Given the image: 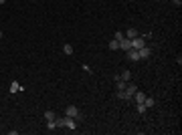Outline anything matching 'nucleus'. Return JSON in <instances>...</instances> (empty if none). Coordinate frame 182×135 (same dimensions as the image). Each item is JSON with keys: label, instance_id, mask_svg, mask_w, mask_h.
Wrapping results in <instances>:
<instances>
[{"label": "nucleus", "instance_id": "obj_22", "mask_svg": "<svg viewBox=\"0 0 182 135\" xmlns=\"http://www.w3.org/2000/svg\"><path fill=\"white\" fill-rule=\"evenodd\" d=\"M0 38H2V30H0Z\"/></svg>", "mask_w": 182, "mask_h": 135}, {"label": "nucleus", "instance_id": "obj_15", "mask_svg": "<svg viewBox=\"0 0 182 135\" xmlns=\"http://www.w3.org/2000/svg\"><path fill=\"white\" fill-rule=\"evenodd\" d=\"M116 83H118V91H124V89H126V85H128V83H126V81H122V79H118Z\"/></svg>", "mask_w": 182, "mask_h": 135}, {"label": "nucleus", "instance_id": "obj_13", "mask_svg": "<svg viewBox=\"0 0 182 135\" xmlns=\"http://www.w3.org/2000/svg\"><path fill=\"white\" fill-rule=\"evenodd\" d=\"M144 105H146V107H154V105H156V99H154V97H146V99H144Z\"/></svg>", "mask_w": 182, "mask_h": 135}, {"label": "nucleus", "instance_id": "obj_7", "mask_svg": "<svg viewBox=\"0 0 182 135\" xmlns=\"http://www.w3.org/2000/svg\"><path fill=\"white\" fill-rule=\"evenodd\" d=\"M16 91H25V87L18 85L16 81H12V83H10V93H16Z\"/></svg>", "mask_w": 182, "mask_h": 135}, {"label": "nucleus", "instance_id": "obj_8", "mask_svg": "<svg viewBox=\"0 0 182 135\" xmlns=\"http://www.w3.org/2000/svg\"><path fill=\"white\" fill-rule=\"evenodd\" d=\"M138 53H140V59H148V57L152 55V51H150L148 47H142V49H140Z\"/></svg>", "mask_w": 182, "mask_h": 135}, {"label": "nucleus", "instance_id": "obj_10", "mask_svg": "<svg viewBox=\"0 0 182 135\" xmlns=\"http://www.w3.org/2000/svg\"><path fill=\"white\" fill-rule=\"evenodd\" d=\"M136 36H140V32L136 30V28H130V30L126 32V38H130V40H132V38H136Z\"/></svg>", "mask_w": 182, "mask_h": 135}, {"label": "nucleus", "instance_id": "obj_6", "mask_svg": "<svg viewBox=\"0 0 182 135\" xmlns=\"http://www.w3.org/2000/svg\"><path fill=\"white\" fill-rule=\"evenodd\" d=\"M136 91H138V87H136L134 83H130V85H126V93H128V97H130V99L134 97V93H136Z\"/></svg>", "mask_w": 182, "mask_h": 135}, {"label": "nucleus", "instance_id": "obj_3", "mask_svg": "<svg viewBox=\"0 0 182 135\" xmlns=\"http://www.w3.org/2000/svg\"><path fill=\"white\" fill-rule=\"evenodd\" d=\"M118 42H120V49L126 51V53L132 49V40H130V38H122V40H118Z\"/></svg>", "mask_w": 182, "mask_h": 135}, {"label": "nucleus", "instance_id": "obj_17", "mask_svg": "<svg viewBox=\"0 0 182 135\" xmlns=\"http://www.w3.org/2000/svg\"><path fill=\"white\" fill-rule=\"evenodd\" d=\"M116 97H118V99H124V101H126V99H130V97H128V93H126V89H124V91H118V95H116Z\"/></svg>", "mask_w": 182, "mask_h": 135}, {"label": "nucleus", "instance_id": "obj_11", "mask_svg": "<svg viewBox=\"0 0 182 135\" xmlns=\"http://www.w3.org/2000/svg\"><path fill=\"white\" fill-rule=\"evenodd\" d=\"M109 49H111V51H120V42H118L116 38H111V40H109Z\"/></svg>", "mask_w": 182, "mask_h": 135}, {"label": "nucleus", "instance_id": "obj_12", "mask_svg": "<svg viewBox=\"0 0 182 135\" xmlns=\"http://www.w3.org/2000/svg\"><path fill=\"white\" fill-rule=\"evenodd\" d=\"M55 111H45V119H47V121H55Z\"/></svg>", "mask_w": 182, "mask_h": 135}, {"label": "nucleus", "instance_id": "obj_5", "mask_svg": "<svg viewBox=\"0 0 182 135\" xmlns=\"http://www.w3.org/2000/svg\"><path fill=\"white\" fill-rule=\"evenodd\" d=\"M65 127L73 131V129L77 127V123H75V119H73V117H67V115H65Z\"/></svg>", "mask_w": 182, "mask_h": 135}, {"label": "nucleus", "instance_id": "obj_23", "mask_svg": "<svg viewBox=\"0 0 182 135\" xmlns=\"http://www.w3.org/2000/svg\"><path fill=\"white\" fill-rule=\"evenodd\" d=\"M172 2H174V0H172Z\"/></svg>", "mask_w": 182, "mask_h": 135}, {"label": "nucleus", "instance_id": "obj_1", "mask_svg": "<svg viewBox=\"0 0 182 135\" xmlns=\"http://www.w3.org/2000/svg\"><path fill=\"white\" fill-rule=\"evenodd\" d=\"M65 115H67V117H73L75 121H77V119H83V115L79 113V109H77L75 105H69V107H67V111H65Z\"/></svg>", "mask_w": 182, "mask_h": 135}, {"label": "nucleus", "instance_id": "obj_14", "mask_svg": "<svg viewBox=\"0 0 182 135\" xmlns=\"http://www.w3.org/2000/svg\"><path fill=\"white\" fill-rule=\"evenodd\" d=\"M120 79H122V81H126V83H128V81H130V79H132V73H130V71H124V73H122V77H120Z\"/></svg>", "mask_w": 182, "mask_h": 135}, {"label": "nucleus", "instance_id": "obj_2", "mask_svg": "<svg viewBox=\"0 0 182 135\" xmlns=\"http://www.w3.org/2000/svg\"><path fill=\"white\" fill-rule=\"evenodd\" d=\"M142 47H146V38H144V36H136V38H132V49L140 51Z\"/></svg>", "mask_w": 182, "mask_h": 135}, {"label": "nucleus", "instance_id": "obj_21", "mask_svg": "<svg viewBox=\"0 0 182 135\" xmlns=\"http://www.w3.org/2000/svg\"><path fill=\"white\" fill-rule=\"evenodd\" d=\"M4 2H6V0H0V4H4Z\"/></svg>", "mask_w": 182, "mask_h": 135}, {"label": "nucleus", "instance_id": "obj_16", "mask_svg": "<svg viewBox=\"0 0 182 135\" xmlns=\"http://www.w3.org/2000/svg\"><path fill=\"white\" fill-rule=\"evenodd\" d=\"M63 53H65V55H73V47H71V44H65V47H63Z\"/></svg>", "mask_w": 182, "mask_h": 135}, {"label": "nucleus", "instance_id": "obj_19", "mask_svg": "<svg viewBox=\"0 0 182 135\" xmlns=\"http://www.w3.org/2000/svg\"><path fill=\"white\" fill-rule=\"evenodd\" d=\"M113 38H116V40H122V38H126V34H124V32H116V36H113Z\"/></svg>", "mask_w": 182, "mask_h": 135}, {"label": "nucleus", "instance_id": "obj_18", "mask_svg": "<svg viewBox=\"0 0 182 135\" xmlns=\"http://www.w3.org/2000/svg\"><path fill=\"white\" fill-rule=\"evenodd\" d=\"M146 109H148V107H146L144 103H138V113H146Z\"/></svg>", "mask_w": 182, "mask_h": 135}, {"label": "nucleus", "instance_id": "obj_20", "mask_svg": "<svg viewBox=\"0 0 182 135\" xmlns=\"http://www.w3.org/2000/svg\"><path fill=\"white\" fill-rule=\"evenodd\" d=\"M47 129H57V125H55V121H47Z\"/></svg>", "mask_w": 182, "mask_h": 135}, {"label": "nucleus", "instance_id": "obj_9", "mask_svg": "<svg viewBox=\"0 0 182 135\" xmlns=\"http://www.w3.org/2000/svg\"><path fill=\"white\" fill-rule=\"evenodd\" d=\"M134 99H136V103H144L146 95H144L142 91H136V93H134Z\"/></svg>", "mask_w": 182, "mask_h": 135}, {"label": "nucleus", "instance_id": "obj_4", "mask_svg": "<svg viewBox=\"0 0 182 135\" xmlns=\"http://www.w3.org/2000/svg\"><path fill=\"white\" fill-rule=\"evenodd\" d=\"M128 61H134V63L140 61V53L136 51V49H130V51H128Z\"/></svg>", "mask_w": 182, "mask_h": 135}]
</instances>
